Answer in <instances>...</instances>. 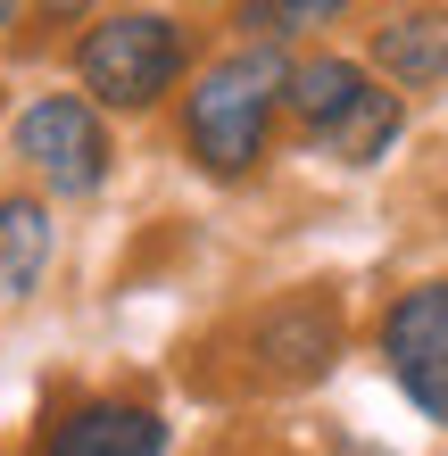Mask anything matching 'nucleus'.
<instances>
[{
    "label": "nucleus",
    "mask_w": 448,
    "mask_h": 456,
    "mask_svg": "<svg viewBox=\"0 0 448 456\" xmlns=\"http://www.w3.org/2000/svg\"><path fill=\"white\" fill-rule=\"evenodd\" d=\"M282 84H291V42H257V34H241V50H224L216 67H200L183 92L191 167L216 183L257 175V158L274 150V125H282Z\"/></svg>",
    "instance_id": "obj_1"
},
{
    "label": "nucleus",
    "mask_w": 448,
    "mask_h": 456,
    "mask_svg": "<svg viewBox=\"0 0 448 456\" xmlns=\"http://www.w3.org/2000/svg\"><path fill=\"white\" fill-rule=\"evenodd\" d=\"M191 75V25L175 9H109L75 34V92H92L109 117H150Z\"/></svg>",
    "instance_id": "obj_2"
},
{
    "label": "nucleus",
    "mask_w": 448,
    "mask_h": 456,
    "mask_svg": "<svg viewBox=\"0 0 448 456\" xmlns=\"http://www.w3.org/2000/svg\"><path fill=\"white\" fill-rule=\"evenodd\" d=\"M109 109H100L92 92H42L34 109L17 117V158H25V175L42 183V191H59V200H92L100 183H109V125H100Z\"/></svg>",
    "instance_id": "obj_3"
},
{
    "label": "nucleus",
    "mask_w": 448,
    "mask_h": 456,
    "mask_svg": "<svg viewBox=\"0 0 448 456\" xmlns=\"http://www.w3.org/2000/svg\"><path fill=\"white\" fill-rule=\"evenodd\" d=\"M374 340H382L390 382H399L415 407H424L440 432H448V282H415V290H399Z\"/></svg>",
    "instance_id": "obj_4"
},
{
    "label": "nucleus",
    "mask_w": 448,
    "mask_h": 456,
    "mask_svg": "<svg viewBox=\"0 0 448 456\" xmlns=\"http://www.w3.org/2000/svg\"><path fill=\"white\" fill-rule=\"evenodd\" d=\"M249 365H257V382H282V390L324 382V373L340 365V299H324V290L274 299L249 324Z\"/></svg>",
    "instance_id": "obj_5"
},
{
    "label": "nucleus",
    "mask_w": 448,
    "mask_h": 456,
    "mask_svg": "<svg viewBox=\"0 0 448 456\" xmlns=\"http://www.w3.org/2000/svg\"><path fill=\"white\" fill-rule=\"evenodd\" d=\"M167 415L142 407V398H84L50 423L42 456H167Z\"/></svg>",
    "instance_id": "obj_6"
},
{
    "label": "nucleus",
    "mask_w": 448,
    "mask_h": 456,
    "mask_svg": "<svg viewBox=\"0 0 448 456\" xmlns=\"http://www.w3.org/2000/svg\"><path fill=\"white\" fill-rule=\"evenodd\" d=\"M399 133H407V100H399V84L365 75L349 109H340L324 133H307V150L332 158V167H382V158L399 150Z\"/></svg>",
    "instance_id": "obj_7"
},
{
    "label": "nucleus",
    "mask_w": 448,
    "mask_h": 456,
    "mask_svg": "<svg viewBox=\"0 0 448 456\" xmlns=\"http://www.w3.org/2000/svg\"><path fill=\"white\" fill-rule=\"evenodd\" d=\"M374 75L399 92H440L448 84V9H390L374 25Z\"/></svg>",
    "instance_id": "obj_8"
},
{
    "label": "nucleus",
    "mask_w": 448,
    "mask_h": 456,
    "mask_svg": "<svg viewBox=\"0 0 448 456\" xmlns=\"http://www.w3.org/2000/svg\"><path fill=\"white\" fill-rule=\"evenodd\" d=\"M50 249H59V224H50V208L42 200H0V299L9 307H25L42 290V274H50Z\"/></svg>",
    "instance_id": "obj_9"
},
{
    "label": "nucleus",
    "mask_w": 448,
    "mask_h": 456,
    "mask_svg": "<svg viewBox=\"0 0 448 456\" xmlns=\"http://www.w3.org/2000/svg\"><path fill=\"white\" fill-rule=\"evenodd\" d=\"M365 75H374V67L340 59V50H307V59H291V84H282V117L299 125V142H307V133H324L340 109H349Z\"/></svg>",
    "instance_id": "obj_10"
},
{
    "label": "nucleus",
    "mask_w": 448,
    "mask_h": 456,
    "mask_svg": "<svg viewBox=\"0 0 448 456\" xmlns=\"http://www.w3.org/2000/svg\"><path fill=\"white\" fill-rule=\"evenodd\" d=\"M349 17V0H241L232 9V25L257 42H307V34H324V25Z\"/></svg>",
    "instance_id": "obj_11"
},
{
    "label": "nucleus",
    "mask_w": 448,
    "mask_h": 456,
    "mask_svg": "<svg viewBox=\"0 0 448 456\" xmlns=\"http://www.w3.org/2000/svg\"><path fill=\"white\" fill-rule=\"evenodd\" d=\"M9 17H17V0H0V25H9Z\"/></svg>",
    "instance_id": "obj_12"
}]
</instances>
